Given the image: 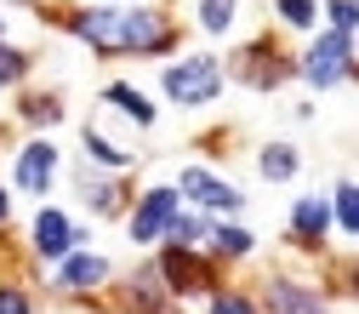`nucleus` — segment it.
<instances>
[{
  "label": "nucleus",
  "instance_id": "nucleus-1",
  "mask_svg": "<svg viewBox=\"0 0 359 314\" xmlns=\"http://www.w3.org/2000/svg\"><path fill=\"white\" fill-rule=\"evenodd\" d=\"M80 34L92 46H109V52H160V46H171V29L149 12H131V18L92 12V18H80Z\"/></svg>",
  "mask_w": 359,
  "mask_h": 314
},
{
  "label": "nucleus",
  "instance_id": "nucleus-2",
  "mask_svg": "<svg viewBox=\"0 0 359 314\" xmlns=\"http://www.w3.org/2000/svg\"><path fill=\"white\" fill-rule=\"evenodd\" d=\"M302 69H308L313 86H342L353 74V34L325 29V40H313V46H308V63Z\"/></svg>",
  "mask_w": 359,
  "mask_h": 314
},
{
  "label": "nucleus",
  "instance_id": "nucleus-3",
  "mask_svg": "<svg viewBox=\"0 0 359 314\" xmlns=\"http://www.w3.org/2000/svg\"><path fill=\"white\" fill-rule=\"evenodd\" d=\"M165 92L177 103H211L222 92V74H217L211 58H189V63H171L165 69Z\"/></svg>",
  "mask_w": 359,
  "mask_h": 314
},
{
  "label": "nucleus",
  "instance_id": "nucleus-4",
  "mask_svg": "<svg viewBox=\"0 0 359 314\" xmlns=\"http://www.w3.org/2000/svg\"><path fill=\"white\" fill-rule=\"evenodd\" d=\"M183 195H189V200H200V206H211V211H240V206H245V195H240V189L217 183V177H211V171H200V166H189V171H183Z\"/></svg>",
  "mask_w": 359,
  "mask_h": 314
},
{
  "label": "nucleus",
  "instance_id": "nucleus-5",
  "mask_svg": "<svg viewBox=\"0 0 359 314\" xmlns=\"http://www.w3.org/2000/svg\"><path fill=\"white\" fill-rule=\"evenodd\" d=\"M52 171H57V149H52V143H29V149L18 155V189H29V195H46Z\"/></svg>",
  "mask_w": 359,
  "mask_h": 314
},
{
  "label": "nucleus",
  "instance_id": "nucleus-6",
  "mask_svg": "<svg viewBox=\"0 0 359 314\" xmlns=\"http://www.w3.org/2000/svg\"><path fill=\"white\" fill-rule=\"evenodd\" d=\"M234 74L245 86H274V80H285V58H274V46H245L234 58Z\"/></svg>",
  "mask_w": 359,
  "mask_h": 314
},
{
  "label": "nucleus",
  "instance_id": "nucleus-7",
  "mask_svg": "<svg viewBox=\"0 0 359 314\" xmlns=\"http://www.w3.org/2000/svg\"><path fill=\"white\" fill-rule=\"evenodd\" d=\"M268 308H274V314H331L320 292H308L297 280H274V286H268Z\"/></svg>",
  "mask_w": 359,
  "mask_h": 314
},
{
  "label": "nucleus",
  "instance_id": "nucleus-8",
  "mask_svg": "<svg viewBox=\"0 0 359 314\" xmlns=\"http://www.w3.org/2000/svg\"><path fill=\"white\" fill-rule=\"evenodd\" d=\"M171 206H177V195H171V189H154V195L137 206V217H131V240H154V235L165 229Z\"/></svg>",
  "mask_w": 359,
  "mask_h": 314
},
{
  "label": "nucleus",
  "instance_id": "nucleus-9",
  "mask_svg": "<svg viewBox=\"0 0 359 314\" xmlns=\"http://www.w3.org/2000/svg\"><path fill=\"white\" fill-rule=\"evenodd\" d=\"M103 275H109V263H103V257H92V251H63V268H57V286L80 292V286H97Z\"/></svg>",
  "mask_w": 359,
  "mask_h": 314
},
{
  "label": "nucleus",
  "instance_id": "nucleus-10",
  "mask_svg": "<svg viewBox=\"0 0 359 314\" xmlns=\"http://www.w3.org/2000/svg\"><path fill=\"white\" fill-rule=\"evenodd\" d=\"M34 246H40V257H63V251L74 246L69 217H63V211H40V223H34Z\"/></svg>",
  "mask_w": 359,
  "mask_h": 314
},
{
  "label": "nucleus",
  "instance_id": "nucleus-11",
  "mask_svg": "<svg viewBox=\"0 0 359 314\" xmlns=\"http://www.w3.org/2000/svg\"><path fill=\"white\" fill-rule=\"evenodd\" d=\"M160 268H165V280H171L177 292H200V286H205V268H200V263H194V257H189L183 246H171Z\"/></svg>",
  "mask_w": 359,
  "mask_h": 314
},
{
  "label": "nucleus",
  "instance_id": "nucleus-12",
  "mask_svg": "<svg viewBox=\"0 0 359 314\" xmlns=\"http://www.w3.org/2000/svg\"><path fill=\"white\" fill-rule=\"evenodd\" d=\"M325 223H331V211H325V200H302V206L291 211V229H297L302 240H320V235H325Z\"/></svg>",
  "mask_w": 359,
  "mask_h": 314
},
{
  "label": "nucleus",
  "instance_id": "nucleus-13",
  "mask_svg": "<svg viewBox=\"0 0 359 314\" xmlns=\"http://www.w3.org/2000/svg\"><path fill=\"white\" fill-rule=\"evenodd\" d=\"M234 12H240V0H200V29L205 34H234Z\"/></svg>",
  "mask_w": 359,
  "mask_h": 314
},
{
  "label": "nucleus",
  "instance_id": "nucleus-14",
  "mask_svg": "<svg viewBox=\"0 0 359 314\" xmlns=\"http://www.w3.org/2000/svg\"><path fill=\"white\" fill-rule=\"evenodd\" d=\"M262 177H274V183L297 177V149H291V143H268V149H262Z\"/></svg>",
  "mask_w": 359,
  "mask_h": 314
},
{
  "label": "nucleus",
  "instance_id": "nucleus-15",
  "mask_svg": "<svg viewBox=\"0 0 359 314\" xmlns=\"http://www.w3.org/2000/svg\"><path fill=\"white\" fill-rule=\"evenodd\" d=\"M109 103H120L137 126H149V120H154V103H149L143 92H131V86H109Z\"/></svg>",
  "mask_w": 359,
  "mask_h": 314
},
{
  "label": "nucleus",
  "instance_id": "nucleus-16",
  "mask_svg": "<svg viewBox=\"0 0 359 314\" xmlns=\"http://www.w3.org/2000/svg\"><path fill=\"white\" fill-rule=\"evenodd\" d=\"M205 240H211L222 257H245V251H251V235H245V229H211Z\"/></svg>",
  "mask_w": 359,
  "mask_h": 314
},
{
  "label": "nucleus",
  "instance_id": "nucleus-17",
  "mask_svg": "<svg viewBox=\"0 0 359 314\" xmlns=\"http://www.w3.org/2000/svg\"><path fill=\"white\" fill-rule=\"evenodd\" d=\"M80 195L92 200V206H103V211L120 206V189H114V183H97V177H80ZM103 211H97V217H103Z\"/></svg>",
  "mask_w": 359,
  "mask_h": 314
},
{
  "label": "nucleus",
  "instance_id": "nucleus-18",
  "mask_svg": "<svg viewBox=\"0 0 359 314\" xmlns=\"http://www.w3.org/2000/svg\"><path fill=\"white\" fill-rule=\"evenodd\" d=\"M131 297H137L143 314H160V308H165V303H160V275H149V280L137 275V280H131Z\"/></svg>",
  "mask_w": 359,
  "mask_h": 314
},
{
  "label": "nucleus",
  "instance_id": "nucleus-19",
  "mask_svg": "<svg viewBox=\"0 0 359 314\" xmlns=\"http://www.w3.org/2000/svg\"><path fill=\"white\" fill-rule=\"evenodd\" d=\"M165 223H171V235H177V240H189V246L211 235V229H205V217H183V211H171Z\"/></svg>",
  "mask_w": 359,
  "mask_h": 314
},
{
  "label": "nucleus",
  "instance_id": "nucleus-20",
  "mask_svg": "<svg viewBox=\"0 0 359 314\" xmlns=\"http://www.w3.org/2000/svg\"><path fill=\"white\" fill-rule=\"evenodd\" d=\"M337 223H342L348 235L359 229V200H353V183H342V189H337Z\"/></svg>",
  "mask_w": 359,
  "mask_h": 314
},
{
  "label": "nucleus",
  "instance_id": "nucleus-21",
  "mask_svg": "<svg viewBox=\"0 0 359 314\" xmlns=\"http://www.w3.org/2000/svg\"><path fill=\"white\" fill-rule=\"evenodd\" d=\"M280 18H285L291 29H308V23H313V0H280Z\"/></svg>",
  "mask_w": 359,
  "mask_h": 314
},
{
  "label": "nucleus",
  "instance_id": "nucleus-22",
  "mask_svg": "<svg viewBox=\"0 0 359 314\" xmlns=\"http://www.w3.org/2000/svg\"><path fill=\"white\" fill-rule=\"evenodd\" d=\"M86 149H92V155H97L103 166H126V155H120V149H114L109 138H97V131H86Z\"/></svg>",
  "mask_w": 359,
  "mask_h": 314
},
{
  "label": "nucleus",
  "instance_id": "nucleus-23",
  "mask_svg": "<svg viewBox=\"0 0 359 314\" xmlns=\"http://www.w3.org/2000/svg\"><path fill=\"white\" fill-rule=\"evenodd\" d=\"M23 69H29V58H23V52H12V46H0V80H18Z\"/></svg>",
  "mask_w": 359,
  "mask_h": 314
},
{
  "label": "nucleus",
  "instance_id": "nucleus-24",
  "mask_svg": "<svg viewBox=\"0 0 359 314\" xmlns=\"http://www.w3.org/2000/svg\"><path fill=\"white\" fill-rule=\"evenodd\" d=\"M23 115H29L34 126H46V120H57V98H34V103H29Z\"/></svg>",
  "mask_w": 359,
  "mask_h": 314
},
{
  "label": "nucleus",
  "instance_id": "nucleus-25",
  "mask_svg": "<svg viewBox=\"0 0 359 314\" xmlns=\"http://www.w3.org/2000/svg\"><path fill=\"white\" fill-rule=\"evenodd\" d=\"M331 29L353 34V0H331Z\"/></svg>",
  "mask_w": 359,
  "mask_h": 314
},
{
  "label": "nucleus",
  "instance_id": "nucleus-26",
  "mask_svg": "<svg viewBox=\"0 0 359 314\" xmlns=\"http://www.w3.org/2000/svg\"><path fill=\"white\" fill-rule=\"evenodd\" d=\"M211 314H257V308H251L245 297H217V303H211Z\"/></svg>",
  "mask_w": 359,
  "mask_h": 314
},
{
  "label": "nucleus",
  "instance_id": "nucleus-27",
  "mask_svg": "<svg viewBox=\"0 0 359 314\" xmlns=\"http://www.w3.org/2000/svg\"><path fill=\"white\" fill-rule=\"evenodd\" d=\"M0 314H29V297L23 292H0Z\"/></svg>",
  "mask_w": 359,
  "mask_h": 314
},
{
  "label": "nucleus",
  "instance_id": "nucleus-28",
  "mask_svg": "<svg viewBox=\"0 0 359 314\" xmlns=\"http://www.w3.org/2000/svg\"><path fill=\"white\" fill-rule=\"evenodd\" d=\"M6 211H12V206H6V189H0V223H6Z\"/></svg>",
  "mask_w": 359,
  "mask_h": 314
}]
</instances>
